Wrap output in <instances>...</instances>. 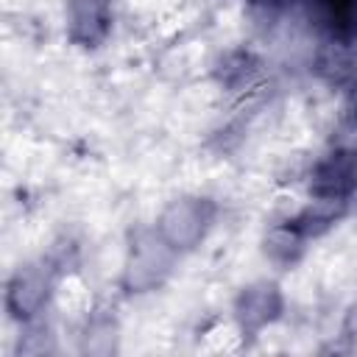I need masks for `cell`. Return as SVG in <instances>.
<instances>
[{"label": "cell", "mask_w": 357, "mask_h": 357, "mask_svg": "<svg viewBox=\"0 0 357 357\" xmlns=\"http://www.w3.org/2000/svg\"><path fill=\"white\" fill-rule=\"evenodd\" d=\"M215 215H218V209L209 198L181 195V198H173L159 212L156 231L176 254H184V251L198 248L206 240V234L215 223Z\"/></svg>", "instance_id": "6da1fadb"}, {"label": "cell", "mask_w": 357, "mask_h": 357, "mask_svg": "<svg viewBox=\"0 0 357 357\" xmlns=\"http://www.w3.org/2000/svg\"><path fill=\"white\" fill-rule=\"evenodd\" d=\"M176 251L159 237V231H148L142 240L134 243L131 254H128V262H126V271H123V282L128 290H137V293H148V290H156L173 271V262H176Z\"/></svg>", "instance_id": "7a4b0ae2"}, {"label": "cell", "mask_w": 357, "mask_h": 357, "mask_svg": "<svg viewBox=\"0 0 357 357\" xmlns=\"http://www.w3.org/2000/svg\"><path fill=\"white\" fill-rule=\"evenodd\" d=\"M282 312V293L273 282H254L234 301V324L243 335H259Z\"/></svg>", "instance_id": "3957f363"}, {"label": "cell", "mask_w": 357, "mask_h": 357, "mask_svg": "<svg viewBox=\"0 0 357 357\" xmlns=\"http://www.w3.org/2000/svg\"><path fill=\"white\" fill-rule=\"evenodd\" d=\"M112 8L109 0H70L67 6V28L70 36L81 45H95L109 33Z\"/></svg>", "instance_id": "277c9868"}, {"label": "cell", "mask_w": 357, "mask_h": 357, "mask_svg": "<svg viewBox=\"0 0 357 357\" xmlns=\"http://www.w3.org/2000/svg\"><path fill=\"white\" fill-rule=\"evenodd\" d=\"M42 287H45V282H42L39 273L20 268L14 273V279L8 282V296H6V304H8L11 315L14 318L33 315L39 310V304H42Z\"/></svg>", "instance_id": "5b68a950"}]
</instances>
